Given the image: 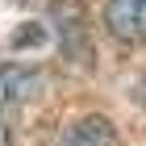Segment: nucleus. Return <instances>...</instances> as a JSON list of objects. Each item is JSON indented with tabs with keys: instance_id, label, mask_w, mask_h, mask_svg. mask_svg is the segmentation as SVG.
I'll use <instances>...</instances> for the list:
<instances>
[{
	"instance_id": "f257e3e1",
	"label": "nucleus",
	"mask_w": 146,
	"mask_h": 146,
	"mask_svg": "<svg viewBox=\"0 0 146 146\" xmlns=\"http://www.w3.org/2000/svg\"><path fill=\"white\" fill-rule=\"evenodd\" d=\"M38 88H42V75H38V71L17 67V63L0 67V117H9V113L17 109L21 100H29Z\"/></svg>"
},
{
	"instance_id": "f03ea898",
	"label": "nucleus",
	"mask_w": 146,
	"mask_h": 146,
	"mask_svg": "<svg viewBox=\"0 0 146 146\" xmlns=\"http://www.w3.org/2000/svg\"><path fill=\"white\" fill-rule=\"evenodd\" d=\"M109 29L121 38H146V0H109Z\"/></svg>"
},
{
	"instance_id": "7ed1b4c3",
	"label": "nucleus",
	"mask_w": 146,
	"mask_h": 146,
	"mask_svg": "<svg viewBox=\"0 0 146 146\" xmlns=\"http://www.w3.org/2000/svg\"><path fill=\"white\" fill-rule=\"evenodd\" d=\"M58 146H121V138H117V129L104 117H79L67 134H63Z\"/></svg>"
},
{
	"instance_id": "20e7f679",
	"label": "nucleus",
	"mask_w": 146,
	"mask_h": 146,
	"mask_svg": "<svg viewBox=\"0 0 146 146\" xmlns=\"http://www.w3.org/2000/svg\"><path fill=\"white\" fill-rule=\"evenodd\" d=\"M134 96H138V104H142V109H146V75L138 79V88H134Z\"/></svg>"
}]
</instances>
